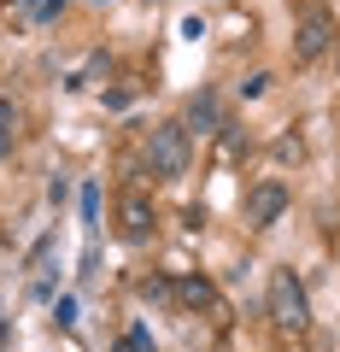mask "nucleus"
Listing matches in <instances>:
<instances>
[{
	"label": "nucleus",
	"instance_id": "6e6552de",
	"mask_svg": "<svg viewBox=\"0 0 340 352\" xmlns=\"http://www.w3.org/2000/svg\"><path fill=\"white\" fill-rule=\"evenodd\" d=\"M18 6H24V12L36 18V24H53V18L65 12V0H18Z\"/></svg>",
	"mask_w": 340,
	"mask_h": 352
},
{
	"label": "nucleus",
	"instance_id": "9d476101",
	"mask_svg": "<svg viewBox=\"0 0 340 352\" xmlns=\"http://www.w3.org/2000/svg\"><path fill=\"white\" fill-rule=\"evenodd\" d=\"M53 323H59V329L76 323V300H71V294H59V300H53Z\"/></svg>",
	"mask_w": 340,
	"mask_h": 352
},
{
	"label": "nucleus",
	"instance_id": "7ed1b4c3",
	"mask_svg": "<svg viewBox=\"0 0 340 352\" xmlns=\"http://www.w3.org/2000/svg\"><path fill=\"white\" fill-rule=\"evenodd\" d=\"M270 323L282 329V335H299L305 323H311V305H305V288L293 270H276L270 276Z\"/></svg>",
	"mask_w": 340,
	"mask_h": 352
},
{
	"label": "nucleus",
	"instance_id": "f03ea898",
	"mask_svg": "<svg viewBox=\"0 0 340 352\" xmlns=\"http://www.w3.org/2000/svg\"><path fill=\"white\" fill-rule=\"evenodd\" d=\"M335 41H340L335 12H328V6H299V24H293V59L311 65V59H323Z\"/></svg>",
	"mask_w": 340,
	"mask_h": 352
},
{
	"label": "nucleus",
	"instance_id": "423d86ee",
	"mask_svg": "<svg viewBox=\"0 0 340 352\" xmlns=\"http://www.w3.org/2000/svg\"><path fill=\"white\" fill-rule=\"evenodd\" d=\"M177 300L188 305V311H212L217 323L229 317V311H223V300H217V288H212L205 276H182V282H177Z\"/></svg>",
	"mask_w": 340,
	"mask_h": 352
},
{
	"label": "nucleus",
	"instance_id": "f257e3e1",
	"mask_svg": "<svg viewBox=\"0 0 340 352\" xmlns=\"http://www.w3.org/2000/svg\"><path fill=\"white\" fill-rule=\"evenodd\" d=\"M147 170L159 176V182H177V176L188 170V129H182V124H152V135H147Z\"/></svg>",
	"mask_w": 340,
	"mask_h": 352
},
{
	"label": "nucleus",
	"instance_id": "20e7f679",
	"mask_svg": "<svg viewBox=\"0 0 340 352\" xmlns=\"http://www.w3.org/2000/svg\"><path fill=\"white\" fill-rule=\"evenodd\" d=\"M282 212H288V182L264 176V182H252V188H247V223L252 229H270Z\"/></svg>",
	"mask_w": 340,
	"mask_h": 352
},
{
	"label": "nucleus",
	"instance_id": "f8f14e48",
	"mask_svg": "<svg viewBox=\"0 0 340 352\" xmlns=\"http://www.w3.org/2000/svg\"><path fill=\"white\" fill-rule=\"evenodd\" d=\"M117 352H152V335H147V329H129V335H124V346H117Z\"/></svg>",
	"mask_w": 340,
	"mask_h": 352
},
{
	"label": "nucleus",
	"instance_id": "39448f33",
	"mask_svg": "<svg viewBox=\"0 0 340 352\" xmlns=\"http://www.w3.org/2000/svg\"><path fill=\"white\" fill-rule=\"evenodd\" d=\"M117 235H124V241H147L152 235V200H147V194L129 188L124 200H117Z\"/></svg>",
	"mask_w": 340,
	"mask_h": 352
},
{
	"label": "nucleus",
	"instance_id": "4468645a",
	"mask_svg": "<svg viewBox=\"0 0 340 352\" xmlns=\"http://www.w3.org/2000/svg\"><path fill=\"white\" fill-rule=\"evenodd\" d=\"M264 88H270V76L258 71V76H247V82H240V94H247V100H258V94H264Z\"/></svg>",
	"mask_w": 340,
	"mask_h": 352
},
{
	"label": "nucleus",
	"instance_id": "9b49d317",
	"mask_svg": "<svg viewBox=\"0 0 340 352\" xmlns=\"http://www.w3.org/2000/svg\"><path fill=\"white\" fill-rule=\"evenodd\" d=\"M94 217H100V188H94V182H89V188H82V223L94 229Z\"/></svg>",
	"mask_w": 340,
	"mask_h": 352
},
{
	"label": "nucleus",
	"instance_id": "0eeeda50",
	"mask_svg": "<svg viewBox=\"0 0 340 352\" xmlns=\"http://www.w3.org/2000/svg\"><path fill=\"white\" fill-rule=\"evenodd\" d=\"M182 129H200V135L223 129V112H217V94H194V100H188V124H182Z\"/></svg>",
	"mask_w": 340,
	"mask_h": 352
},
{
	"label": "nucleus",
	"instance_id": "ddd939ff",
	"mask_svg": "<svg viewBox=\"0 0 340 352\" xmlns=\"http://www.w3.org/2000/svg\"><path fill=\"white\" fill-rule=\"evenodd\" d=\"M0 135H18V106L0 100Z\"/></svg>",
	"mask_w": 340,
	"mask_h": 352
},
{
	"label": "nucleus",
	"instance_id": "1a4fd4ad",
	"mask_svg": "<svg viewBox=\"0 0 340 352\" xmlns=\"http://www.w3.org/2000/svg\"><path fill=\"white\" fill-rule=\"evenodd\" d=\"M170 294L177 288H170L164 276H141V300H170Z\"/></svg>",
	"mask_w": 340,
	"mask_h": 352
}]
</instances>
